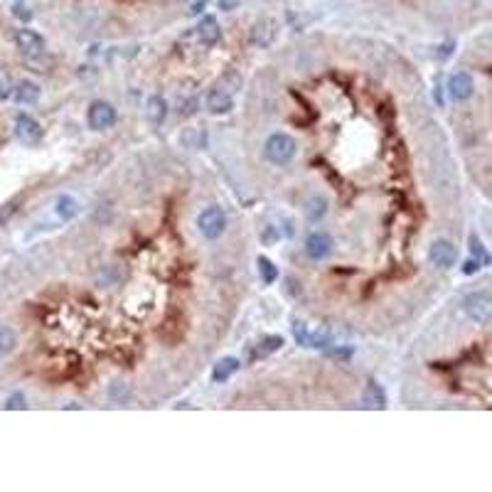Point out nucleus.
<instances>
[{"mask_svg": "<svg viewBox=\"0 0 492 492\" xmlns=\"http://www.w3.org/2000/svg\"><path fill=\"white\" fill-rule=\"evenodd\" d=\"M263 150H266V158L271 160V163L286 165V163H291V160L296 158L298 145L288 133H273L271 138L266 140V148Z\"/></svg>", "mask_w": 492, "mask_h": 492, "instance_id": "nucleus-1", "label": "nucleus"}, {"mask_svg": "<svg viewBox=\"0 0 492 492\" xmlns=\"http://www.w3.org/2000/svg\"><path fill=\"white\" fill-rule=\"evenodd\" d=\"M293 338H296L298 345H303V347H328L330 342H333V335H330V330H310L303 320H293Z\"/></svg>", "mask_w": 492, "mask_h": 492, "instance_id": "nucleus-2", "label": "nucleus"}, {"mask_svg": "<svg viewBox=\"0 0 492 492\" xmlns=\"http://www.w3.org/2000/svg\"><path fill=\"white\" fill-rule=\"evenodd\" d=\"M15 45L27 62H37L40 57H45V40L30 27H20L15 32Z\"/></svg>", "mask_w": 492, "mask_h": 492, "instance_id": "nucleus-3", "label": "nucleus"}, {"mask_svg": "<svg viewBox=\"0 0 492 492\" xmlns=\"http://www.w3.org/2000/svg\"><path fill=\"white\" fill-rule=\"evenodd\" d=\"M463 308H465V313L470 315L475 323L480 325H487L492 318V298L487 291H477L472 293V296L465 298V303H463Z\"/></svg>", "mask_w": 492, "mask_h": 492, "instance_id": "nucleus-4", "label": "nucleus"}, {"mask_svg": "<svg viewBox=\"0 0 492 492\" xmlns=\"http://www.w3.org/2000/svg\"><path fill=\"white\" fill-rule=\"evenodd\" d=\"M197 226H200L205 239H219L226 229V217L219 207H207L200 217H197Z\"/></svg>", "mask_w": 492, "mask_h": 492, "instance_id": "nucleus-5", "label": "nucleus"}, {"mask_svg": "<svg viewBox=\"0 0 492 492\" xmlns=\"http://www.w3.org/2000/svg\"><path fill=\"white\" fill-rule=\"evenodd\" d=\"M87 123H89V129H94V131L111 129L113 123H116V108L106 101H94L92 106H89Z\"/></svg>", "mask_w": 492, "mask_h": 492, "instance_id": "nucleus-6", "label": "nucleus"}, {"mask_svg": "<svg viewBox=\"0 0 492 492\" xmlns=\"http://www.w3.org/2000/svg\"><path fill=\"white\" fill-rule=\"evenodd\" d=\"M15 136L20 143L35 145V143H40V138H42V126L32 116H27V113H17L15 116Z\"/></svg>", "mask_w": 492, "mask_h": 492, "instance_id": "nucleus-7", "label": "nucleus"}, {"mask_svg": "<svg viewBox=\"0 0 492 492\" xmlns=\"http://www.w3.org/2000/svg\"><path fill=\"white\" fill-rule=\"evenodd\" d=\"M428 259L433 261V266L451 268L453 263H456V259H458V252H456V246H453L451 241L436 239L433 244H430V249H428Z\"/></svg>", "mask_w": 492, "mask_h": 492, "instance_id": "nucleus-8", "label": "nucleus"}, {"mask_svg": "<svg viewBox=\"0 0 492 492\" xmlns=\"http://www.w3.org/2000/svg\"><path fill=\"white\" fill-rule=\"evenodd\" d=\"M231 108H234V94L217 84V87L207 94V111L215 113V116H224Z\"/></svg>", "mask_w": 492, "mask_h": 492, "instance_id": "nucleus-9", "label": "nucleus"}, {"mask_svg": "<svg viewBox=\"0 0 492 492\" xmlns=\"http://www.w3.org/2000/svg\"><path fill=\"white\" fill-rule=\"evenodd\" d=\"M305 252L313 261H323L333 252V239H330L325 231H313V234L305 239Z\"/></svg>", "mask_w": 492, "mask_h": 492, "instance_id": "nucleus-10", "label": "nucleus"}, {"mask_svg": "<svg viewBox=\"0 0 492 492\" xmlns=\"http://www.w3.org/2000/svg\"><path fill=\"white\" fill-rule=\"evenodd\" d=\"M475 92V82H472L470 74L465 72H456L451 79H448V94H451L453 101H468Z\"/></svg>", "mask_w": 492, "mask_h": 492, "instance_id": "nucleus-11", "label": "nucleus"}, {"mask_svg": "<svg viewBox=\"0 0 492 492\" xmlns=\"http://www.w3.org/2000/svg\"><path fill=\"white\" fill-rule=\"evenodd\" d=\"M197 40H200L202 45H207V47L217 45V42L222 40L219 22H217L215 17H202V20L197 22Z\"/></svg>", "mask_w": 492, "mask_h": 492, "instance_id": "nucleus-12", "label": "nucleus"}, {"mask_svg": "<svg viewBox=\"0 0 492 492\" xmlns=\"http://www.w3.org/2000/svg\"><path fill=\"white\" fill-rule=\"evenodd\" d=\"M362 404H364V409H379V411L386 409V394H384V389H382V384L369 382L362 391Z\"/></svg>", "mask_w": 492, "mask_h": 492, "instance_id": "nucleus-13", "label": "nucleus"}, {"mask_svg": "<svg viewBox=\"0 0 492 492\" xmlns=\"http://www.w3.org/2000/svg\"><path fill=\"white\" fill-rule=\"evenodd\" d=\"M273 37H276V25H273V20H259V22H254V27H252V45L268 47L273 42Z\"/></svg>", "mask_w": 492, "mask_h": 492, "instance_id": "nucleus-14", "label": "nucleus"}, {"mask_svg": "<svg viewBox=\"0 0 492 492\" xmlns=\"http://www.w3.org/2000/svg\"><path fill=\"white\" fill-rule=\"evenodd\" d=\"M283 347V338L281 335H268V338H263L261 342L256 345V347H252V352H249V359H263L268 357V354L278 352V349Z\"/></svg>", "mask_w": 492, "mask_h": 492, "instance_id": "nucleus-15", "label": "nucleus"}, {"mask_svg": "<svg viewBox=\"0 0 492 492\" xmlns=\"http://www.w3.org/2000/svg\"><path fill=\"white\" fill-rule=\"evenodd\" d=\"M77 212H79V202L74 200L72 195H59L55 200V215H57V219H59V222L74 219V217H77Z\"/></svg>", "mask_w": 492, "mask_h": 492, "instance_id": "nucleus-16", "label": "nucleus"}, {"mask_svg": "<svg viewBox=\"0 0 492 492\" xmlns=\"http://www.w3.org/2000/svg\"><path fill=\"white\" fill-rule=\"evenodd\" d=\"M13 99L17 103H35L40 99V87L35 82H30V79H25V82L13 87Z\"/></svg>", "mask_w": 492, "mask_h": 492, "instance_id": "nucleus-17", "label": "nucleus"}, {"mask_svg": "<svg viewBox=\"0 0 492 492\" xmlns=\"http://www.w3.org/2000/svg\"><path fill=\"white\" fill-rule=\"evenodd\" d=\"M234 372H239V359L236 357H224L217 362L215 372H212V382H217V384H222V382L229 379Z\"/></svg>", "mask_w": 492, "mask_h": 492, "instance_id": "nucleus-18", "label": "nucleus"}, {"mask_svg": "<svg viewBox=\"0 0 492 492\" xmlns=\"http://www.w3.org/2000/svg\"><path fill=\"white\" fill-rule=\"evenodd\" d=\"M325 212H328V200H325L323 195L308 197V202H305V217H308V222H320L325 217Z\"/></svg>", "mask_w": 492, "mask_h": 492, "instance_id": "nucleus-19", "label": "nucleus"}, {"mask_svg": "<svg viewBox=\"0 0 492 492\" xmlns=\"http://www.w3.org/2000/svg\"><path fill=\"white\" fill-rule=\"evenodd\" d=\"M180 140H182L184 148H190V150L207 148V133H205V129H187V131H182Z\"/></svg>", "mask_w": 492, "mask_h": 492, "instance_id": "nucleus-20", "label": "nucleus"}, {"mask_svg": "<svg viewBox=\"0 0 492 492\" xmlns=\"http://www.w3.org/2000/svg\"><path fill=\"white\" fill-rule=\"evenodd\" d=\"M17 347V335L8 325H0V359L10 357Z\"/></svg>", "mask_w": 492, "mask_h": 492, "instance_id": "nucleus-21", "label": "nucleus"}, {"mask_svg": "<svg viewBox=\"0 0 492 492\" xmlns=\"http://www.w3.org/2000/svg\"><path fill=\"white\" fill-rule=\"evenodd\" d=\"M165 116H168V103H165L163 96H153L148 101V118L153 123H163Z\"/></svg>", "mask_w": 492, "mask_h": 492, "instance_id": "nucleus-22", "label": "nucleus"}, {"mask_svg": "<svg viewBox=\"0 0 492 492\" xmlns=\"http://www.w3.org/2000/svg\"><path fill=\"white\" fill-rule=\"evenodd\" d=\"M256 263H259V273H261V281L266 283V286H271L273 281L278 278V268H276V263L273 261H268L266 256H259L256 259Z\"/></svg>", "mask_w": 492, "mask_h": 492, "instance_id": "nucleus-23", "label": "nucleus"}, {"mask_svg": "<svg viewBox=\"0 0 492 492\" xmlns=\"http://www.w3.org/2000/svg\"><path fill=\"white\" fill-rule=\"evenodd\" d=\"M13 77H10V72L8 69H0V101H6V99H10L13 96Z\"/></svg>", "mask_w": 492, "mask_h": 492, "instance_id": "nucleus-24", "label": "nucleus"}, {"mask_svg": "<svg viewBox=\"0 0 492 492\" xmlns=\"http://www.w3.org/2000/svg\"><path fill=\"white\" fill-rule=\"evenodd\" d=\"M470 254H475V261H480V263H487V254H485V249H482V244H480V239H477L475 234H470Z\"/></svg>", "mask_w": 492, "mask_h": 492, "instance_id": "nucleus-25", "label": "nucleus"}, {"mask_svg": "<svg viewBox=\"0 0 492 492\" xmlns=\"http://www.w3.org/2000/svg\"><path fill=\"white\" fill-rule=\"evenodd\" d=\"M6 409H27V404H25V396L22 394H13V396H8V401H6Z\"/></svg>", "mask_w": 492, "mask_h": 492, "instance_id": "nucleus-26", "label": "nucleus"}, {"mask_svg": "<svg viewBox=\"0 0 492 492\" xmlns=\"http://www.w3.org/2000/svg\"><path fill=\"white\" fill-rule=\"evenodd\" d=\"M13 13H15V17H22V20H30V17H32V13L27 10L25 3H22V0H17L15 6H13Z\"/></svg>", "mask_w": 492, "mask_h": 492, "instance_id": "nucleus-27", "label": "nucleus"}, {"mask_svg": "<svg viewBox=\"0 0 492 492\" xmlns=\"http://www.w3.org/2000/svg\"><path fill=\"white\" fill-rule=\"evenodd\" d=\"M278 229L276 226H266V231H263V241H266V244H271V241H276L278 239Z\"/></svg>", "mask_w": 492, "mask_h": 492, "instance_id": "nucleus-28", "label": "nucleus"}, {"mask_svg": "<svg viewBox=\"0 0 492 492\" xmlns=\"http://www.w3.org/2000/svg\"><path fill=\"white\" fill-rule=\"evenodd\" d=\"M480 266H482L480 261H475V259H470V261L465 263V268H463V271H465V273H477V271H480Z\"/></svg>", "mask_w": 492, "mask_h": 492, "instance_id": "nucleus-29", "label": "nucleus"}]
</instances>
